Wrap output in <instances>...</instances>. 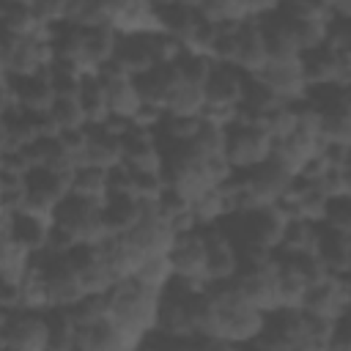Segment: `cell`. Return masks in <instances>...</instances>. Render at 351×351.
Instances as JSON below:
<instances>
[{"mask_svg":"<svg viewBox=\"0 0 351 351\" xmlns=\"http://www.w3.org/2000/svg\"><path fill=\"white\" fill-rule=\"evenodd\" d=\"M107 321L126 332L129 337L140 340L143 335L156 329V310H159V291L145 288L134 277L118 280L107 293Z\"/></svg>","mask_w":351,"mask_h":351,"instance_id":"obj_1","label":"cell"},{"mask_svg":"<svg viewBox=\"0 0 351 351\" xmlns=\"http://www.w3.org/2000/svg\"><path fill=\"white\" fill-rule=\"evenodd\" d=\"M52 225L63 228L77 244H101L110 236L104 228V219H101V206L85 203L71 195L55 206Z\"/></svg>","mask_w":351,"mask_h":351,"instance_id":"obj_2","label":"cell"},{"mask_svg":"<svg viewBox=\"0 0 351 351\" xmlns=\"http://www.w3.org/2000/svg\"><path fill=\"white\" fill-rule=\"evenodd\" d=\"M225 159L233 173H244L258 167L271 156V137L261 129V123H233L225 129Z\"/></svg>","mask_w":351,"mask_h":351,"instance_id":"obj_3","label":"cell"},{"mask_svg":"<svg viewBox=\"0 0 351 351\" xmlns=\"http://www.w3.org/2000/svg\"><path fill=\"white\" fill-rule=\"evenodd\" d=\"M348 304H351L348 274H326L324 280L307 288L302 299V313L324 321H340L348 315Z\"/></svg>","mask_w":351,"mask_h":351,"instance_id":"obj_4","label":"cell"},{"mask_svg":"<svg viewBox=\"0 0 351 351\" xmlns=\"http://www.w3.org/2000/svg\"><path fill=\"white\" fill-rule=\"evenodd\" d=\"M47 318L33 310H8L0 321V348L47 351Z\"/></svg>","mask_w":351,"mask_h":351,"instance_id":"obj_5","label":"cell"},{"mask_svg":"<svg viewBox=\"0 0 351 351\" xmlns=\"http://www.w3.org/2000/svg\"><path fill=\"white\" fill-rule=\"evenodd\" d=\"M302 60V74L310 88H324V85H351V52H332L326 47L310 49L299 55Z\"/></svg>","mask_w":351,"mask_h":351,"instance_id":"obj_6","label":"cell"},{"mask_svg":"<svg viewBox=\"0 0 351 351\" xmlns=\"http://www.w3.org/2000/svg\"><path fill=\"white\" fill-rule=\"evenodd\" d=\"M258 80L269 88V93L282 104H302L307 96V82L302 74V60L296 58H269Z\"/></svg>","mask_w":351,"mask_h":351,"instance_id":"obj_7","label":"cell"},{"mask_svg":"<svg viewBox=\"0 0 351 351\" xmlns=\"http://www.w3.org/2000/svg\"><path fill=\"white\" fill-rule=\"evenodd\" d=\"M236 176H239V181L244 184V189L250 192V197L255 200V206H274V203H280V200L288 195L291 184H293V176H291L288 170H282V167H280L277 162H271V159L261 162V165L252 167V170L236 173Z\"/></svg>","mask_w":351,"mask_h":351,"instance_id":"obj_8","label":"cell"},{"mask_svg":"<svg viewBox=\"0 0 351 351\" xmlns=\"http://www.w3.org/2000/svg\"><path fill=\"white\" fill-rule=\"evenodd\" d=\"M110 27L118 36H151V33H162L156 3L110 0Z\"/></svg>","mask_w":351,"mask_h":351,"instance_id":"obj_9","label":"cell"},{"mask_svg":"<svg viewBox=\"0 0 351 351\" xmlns=\"http://www.w3.org/2000/svg\"><path fill=\"white\" fill-rule=\"evenodd\" d=\"M203 244H206V280L214 282H230L239 271V255L228 233L214 225V228H200Z\"/></svg>","mask_w":351,"mask_h":351,"instance_id":"obj_10","label":"cell"},{"mask_svg":"<svg viewBox=\"0 0 351 351\" xmlns=\"http://www.w3.org/2000/svg\"><path fill=\"white\" fill-rule=\"evenodd\" d=\"M167 261L173 266V277L184 280H206V244L200 228L178 233L167 250ZM208 282V280H206Z\"/></svg>","mask_w":351,"mask_h":351,"instance_id":"obj_11","label":"cell"},{"mask_svg":"<svg viewBox=\"0 0 351 351\" xmlns=\"http://www.w3.org/2000/svg\"><path fill=\"white\" fill-rule=\"evenodd\" d=\"M266 44L261 36L258 19H247L236 30V55H233V69H239L244 77H258L266 66Z\"/></svg>","mask_w":351,"mask_h":351,"instance_id":"obj_12","label":"cell"},{"mask_svg":"<svg viewBox=\"0 0 351 351\" xmlns=\"http://www.w3.org/2000/svg\"><path fill=\"white\" fill-rule=\"evenodd\" d=\"M112 60L132 80L145 74L148 69H154L159 63L156 52H154V33L151 36H118V47H115Z\"/></svg>","mask_w":351,"mask_h":351,"instance_id":"obj_13","label":"cell"},{"mask_svg":"<svg viewBox=\"0 0 351 351\" xmlns=\"http://www.w3.org/2000/svg\"><path fill=\"white\" fill-rule=\"evenodd\" d=\"M203 96L211 107H239L244 96V74L233 66H214L203 82Z\"/></svg>","mask_w":351,"mask_h":351,"instance_id":"obj_14","label":"cell"},{"mask_svg":"<svg viewBox=\"0 0 351 351\" xmlns=\"http://www.w3.org/2000/svg\"><path fill=\"white\" fill-rule=\"evenodd\" d=\"M11 90H14V104L22 112H33V115L49 112V107L55 101V93H52L47 71L30 74V77H14L11 80Z\"/></svg>","mask_w":351,"mask_h":351,"instance_id":"obj_15","label":"cell"},{"mask_svg":"<svg viewBox=\"0 0 351 351\" xmlns=\"http://www.w3.org/2000/svg\"><path fill=\"white\" fill-rule=\"evenodd\" d=\"M123 162L121 154V140L107 134L101 126H88V143L82 148V154L77 156V165L82 167H96V170H112L115 165Z\"/></svg>","mask_w":351,"mask_h":351,"instance_id":"obj_16","label":"cell"},{"mask_svg":"<svg viewBox=\"0 0 351 351\" xmlns=\"http://www.w3.org/2000/svg\"><path fill=\"white\" fill-rule=\"evenodd\" d=\"M178 69H176V60L173 63H156L154 69H148L145 74L134 77V88H137V96L143 104H154V107H162L165 110V101L170 96V90L178 85Z\"/></svg>","mask_w":351,"mask_h":351,"instance_id":"obj_17","label":"cell"},{"mask_svg":"<svg viewBox=\"0 0 351 351\" xmlns=\"http://www.w3.org/2000/svg\"><path fill=\"white\" fill-rule=\"evenodd\" d=\"M315 258L324 263L329 274H348L351 269V233H340L318 225V247Z\"/></svg>","mask_w":351,"mask_h":351,"instance_id":"obj_18","label":"cell"},{"mask_svg":"<svg viewBox=\"0 0 351 351\" xmlns=\"http://www.w3.org/2000/svg\"><path fill=\"white\" fill-rule=\"evenodd\" d=\"M143 217V200L132 195H107L101 203V219L110 236H123L129 233Z\"/></svg>","mask_w":351,"mask_h":351,"instance_id":"obj_19","label":"cell"},{"mask_svg":"<svg viewBox=\"0 0 351 351\" xmlns=\"http://www.w3.org/2000/svg\"><path fill=\"white\" fill-rule=\"evenodd\" d=\"M49 228H52V219L33 217V214H22V211H14L11 219H8L11 241L19 244L22 250H27L30 255H36V252H41V250L47 247Z\"/></svg>","mask_w":351,"mask_h":351,"instance_id":"obj_20","label":"cell"},{"mask_svg":"<svg viewBox=\"0 0 351 351\" xmlns=\"http://www.w3.org/2000/svg\"><path fill=\"white\" fill-rule=\"evenodd\" d=\"M107 173L104 170H96V167H82L77 165L71 170V178H69V195L71 197H80L85 203H93V206H101L107 200Z\"/></svg>","mask_w":351,"mask_h":351,"instance_id":"obj_21","label":"cell"},{"mask_svg":"<svg viewBox=\"0 0 351 351\" xmlns=\"http://www.w3.org/2000/svg\"><path fill=\"white\" fill-rule=\"evenodd\" d=\"M189 214H192L195 228H214V225H219L222 219H228L230 211H228V200H225L222 186H211V189L200 192V195L189 203Z\"/></svg>","mask_w":351,"mask_h":351,"instance_id":"obj_22","label":"cell"},{"mask_svg":"<svg viewBox=\"0 0 351 351\" xmlns=\"http://www.w3.org/2000/svg\"><path fill=\"white\" fill-rule=\"evenodd\" d=\"M318 247V225L307 219H291L282 230L277 255H315Z\"/></svg>","mask_w":351,"mask_h":351,"instance_id":"obj_23","label":"cell"},{"mask_svg":"<svg viewBox=\"0 0 351 351\" xmlns=\"http://www.w3.org/2000/svg\"><path fill=\"white\" fill-rule=\"evenodd\" d=\"M69 178H71V173H63V170L33 167L25 176V189L33 195H41L52 203H60L63 197H69Z\"/></svg>","mask_w":351,"mask_h":351,"instance_id":"obj_24","label":"cell"},{"mask_svg":"<svg viewBox=\"0 0 351 351\" xmlns=\"http://www.w3.org/2000/svg\"><path fill=\"white\" fill-rule=\"evenodd\" d=\"M203 107H206L203 88L178 80V85L170 90V96H167V101H165V115H176V118H200Z\"/></svg>","mask_w":351,"mask_h":351,"instance_id":"obj_25","label":"cell"},{"mask_svg":"<svg viewBox=\"0 0 351 351\" xmlns=\"http://www.w3.org/2000/svg\"><path fill=\"white\" fill-rule=\"evenodd\" d=\"M99 80V77H96ZM104 85V82H101ZM104 93H107V115H115V118H126L132 121L134 112L140 110V96H137V88L129 77L123 80H115V82H107L104 85Z\"/></svg>","mask_w":351,"mask_h":351,"instance_id":"obj_26","label":"cell"},{"mask_svg":"<svg viewBox=\"0 0 351 351\" xmlns=\"http://www.w3.org/2000/svg\"><path fill=\"white\" fill-rule=\"evenodd\" d=\"M77 101L85 112L88 126H99L107 118V93H104V85L96 80V74L82 77L80 90H77Z\"/></svg>","mask_w":351,"mask_h":351,"instance_id":"obj_27","label":"cell"},{"mask_svg":"<svg viewBox=\"0 0 351 351\" xmlns=\"http://www.w3.org/2000/svg\"><path fill=\"white\" fill-rule=\"evenodd\" d=\"M261 129L271 137V145L291 137L296 132V104H277L266 115H261Z\"/></svg>","mask_w":351,"mask_h":351,"instance_id":"obj_28","label":"cell"},{"mask_svg":"<svg viewBox=\"0 0 351 351\" xmlns=\"http://www.w3.org/2000/svg\"><path fill=\"white\" fill-rule=\"evenodd\" d=\"M134 280L143 282L145 288L162 293L167 288V282L173 280V266H170L167 255H148V258H143V263L134 271Z\"/></svg>","mask_w":351,"mask_h":351,"instance_id":"obj_29","label":"cell"},{"mask_svg":"<svg viewBox=\"0 0 351 351\" xmlns=\"http://www.w3.org/2000/svg\"><path fill=\"white\" fill-rule=\"evenodd\" d=\"M321 112V140L351 145V110H318Z\"/></svg>","mask_w":351,"mask_h":351,"instance_id":"obj_30","label":"cell"},{"mask_svg":"<svg viewBox=\"0 0 351 351\" xmlns=\"http://www.w3.org/2000/svg\"><path fill=\"white\" fill-rule=\"evenodd\" d=\"M66 310H69L74 326L82 329V326H90V324H99L107 318V299H104V293H85Z\"/></svg>","mask_w":351,"mask_h":351,"instance_id":"obj_31","label":"cell"},{"mask_svg":"<svg viewBox=\"0 0 351 351\" xmlns=\"http://www.w3.org/2000/svg\"><path fill=\"white\" fill-rule=\"evenodd\" d=\"M49 118L52 123L58 126V132H66V129H82L88 126L85 121V112L77 101V96H66V99H55L52 107H49Z\"/></svg>","mask_w":351,"mask_h":351,"instance_id":"obj_32","label":"cell"},{"mask_svg":"<svg viewBox=\"0 0 351 351\" xmlns=\"http://www.w3.org/2000/svg\"><path fill=\"white\" fill-rule=\"evenodd\" d=\"M176 69H178V77L184 82H192V85H200L203 88V82L208 80L214 63L206 55H181L176 60Z\"/></svg>","mask_w":351,"mask_h":351,"instance_id":"obj_33","label":"cell"},{"mask_svg":"<svg viewBox=\"0 0 351 351\" xmlns=\"http://www.w3.org/2000/svg\"><path fill=\"white\" fill-rule=\"evenodd\" d=\"M321 225L332 228V230H340V233H351V197H332V200H326Z\"/></svg>","mask_w":351,"mask_h":351,"instance_id":"obj_34","label":"cell"},{"mask_svg":"<svg viewBox=\"0 0 351 351\" xmlns=\"http://www.w3.org/2000/svg\"><path fill=\"white\" fill-rule=\"evenodd\" d=\"M321 351H351V335H348V315L340 318L329 335V340L324 343Z\"/></svg>","mask_w":351,"mask_h":351,"instance_id":"obj_35","label":"cell"},{"mask_svg":"<svg viewBox=\"0 0 351 351\" xmlns=\"http://www.w3.org/2000/svg\"><path fill=\"white\" fill-rule=\"evenodd\" d=\"M0 310H19V282L0 274Z\"/></svg>","mask_w":351,"mask_h":351,"instance_id":"obj_36","label":"cell"},{"mask_svg":"<svg viewBox=\"0 0 351 351\" xmlns=\"http://www.w3.org/2000/svg\"><path fill=\"white\" fill-rule=\"evenodd\" d=\"M195 351H244V348L222 337H195Z\"/></svg>","mask_w":351,"mask_h":351,"instance_id":"obj_37","label":"cell"},{"mask_svg":"<svg viewBox=\"0 0 351 351\" xmlns=\"http://www.w3.org/2000/svg\"><path fill=\"white\" fill-rule=\"evenodd\" d=\"M14 90H11V80L0 71V118H5L14 110Z\"/></svg>","mask_w":351,"mask_h":351,"instance_id":"obj_38","label":"cell"},{"mask_svg":"<svg viewBox=\"0 0 351 351\" xmlns=\"http://www.w3.org/2000/svg\"><path fill=\"white\" fill-rule=\"evenodd\" d=\"M0 351H8V348H0Z\"/></svg>","mask_w":351,"mask_h":351,"instance_id":"obj_39","label":"cell"},{"mask_svg":"<svg viewBox=\"0 0 351 351\" xmlns=\"http://www.w3.org/2000/svg\"><path fill=\"white\" fill-rule=\"evenodd\" d=\"M244 351H247V348H244Z\"/></svg>","mask_w":351,"mask_h":351,"instance_id":"obj_40","label":"cell"}]
</instances>
